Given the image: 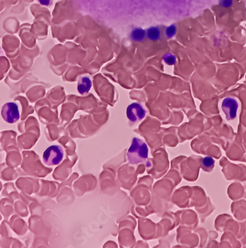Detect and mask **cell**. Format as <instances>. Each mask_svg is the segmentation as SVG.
<instances>
[{"instance_id": "6da1fadb", "label": "cell", "mask_w": 246, "mask_h": 248, "mask_svg": "<svg viewBox=\"0 0 246 248\" xmlns=\"http://www.w3.org/2000/svg\"><path fill=\"white\" fill-rule=\"evenodd\" d=\"M148 155V148L147 144L140 139H133L127 153L129 163L137 165L144 163L147 160Z\"/></svg>"}, {"instance_id": "7a4b0ae2", "label": "cell", "mask_w": 246, "mask_h": 248, "mask_svg": "<svg viewBox=\"0 0 246 248\" xmlns=\"http://www.w3.org/2000/svg\"><path fill=\"white\" fill-rule=\"evenodd\" d=\"M65 152L60 145H52L49 147L44 152L43 159L44 164L47 166H53L59 165L63 160Z\"/></svg>"}, {"instance_id": "3957f363", "label": "cell", "mask_w": 246, "mask_h": 248, "mask_svg": "<svg viewBox=\"0 0 246 248\" xmlns=\"http://www.w3.org/2000/svg\"><path fill=\"white\" fill-rule=\"evenodd\" d=\"M3 120L10 124L16 123L20 118L19 107L15 102H8L2 106L1 110Z\"/></svg>"}, {"instance_id": "277c9868", "label": "cell", "mask_w": 246, "mask_h": 248, "mask_svg": "<svg viewBox=\"0 0 246 248\" xmlns=\"http://www.w3.org/2000/svg\"><path fill=\"white\" fill-rule=\"evenodd\" d=\"M239 105L237 101L233 98H225L222 102V109L227 120H234L237 114Z\"/></svg>"}, {"instance_id": "5b68a950", "label": "cell", "mask_w": 246, "mask_h": 248, "mask_svg": "<svg viewBox=\"0 0 246 248\" xmlns=\"http://www.w3.org/2000/svg\"><path fill=\"white\" fill-rule=\"evenodd\" d=\"M126 114L129 121L137 123L145 118L147 112L140 104L132 103L128 107Z\"/></svg>"}, {"instance_id": "8992f818", "label": "cell", "mask_w": 246, "mask_h": 248, "mask_svg": "<svg viewBox=\"0 0 246 248\" xmlns=\"http://www.w3.org/2000/svg\"><path fill=\"white\" fill-rule=\"evenodd\" d=\"M92 87V81L88 77H83L78 83V91L82 95L87 93Z\"/></svg>"}, {"instance_id": "52a82bcc", "label": "cell", "mask_w": 246, "mask_h": 248, "mask_svg": "<svg viewBox=\"0 0 246 248\" xmlns=\"http://www.w3.org/2000/svg\"><path fill=\"white\" fill-rule=\"evenodd\" d=\"M131 39L135 42H142L147 37V31L142 28H135L131 32Z\"/></svg>"}, {"instance_id": "ba28073f", "label": "cell", "mask_w": 246, "mask_h": 248, "mask_svg": "<svg viewBox=\"0 0 246 248\" xmlns=\"http://www.w3.org/2000/svg\"><path fill=\"white\" fill-rule=\"evenodd\" d=\"M161 31L160 29L156 26L150 27L147 29V37L151 41H158L161 39Z\"/></svg>"}, {"instance_id": "9c48e42d", "label": "cell", "mask_w": 246, "mask_h": 248, "mask_svg": "<svg viewBox=\"0 0 246 248\" xmlns=\"http://www.w3.org/2000/svg\"><path fill=\"white\" fill-rule=\"evenodd\" d=\"M214 163H215V161L212 157L207 156V157L204 158L202 161L203 169L205 171H211L213 168Z\"/></svg>"}, {"instance_id": "30bf717a", "label": "cell", "mask_w": 246, "mask_h": 248, "mask_svg": "<svg viewBox=\"0 0 246 248\" xmlns=\"http://www.w3.org/2000/svg\"><path fill=\"white\" fill-rule=\"evenodd\" d=\"M163 61L167 65L176 64V62H177V58L172 53H166L163 56Z\"/></svg>"}, {"instance_id": "8fae6325", "label": "cell", "mask_w": 246, "mask_h": 248, "mask_svg": "<svg viewBox=\"0 0 246 248\" xmlns=\"http://www.w3.org/2000/svg\"><path fill=\"white\" fill-rule=\"evenodd\" d=\"M177 32V27L176 24H172L168 26L166 29V35L168 38H172L174 36L176 35Z\"/></svg>"}, {"instance_id": "7c38bea8", "label": "cell", "mask_w": 246, "mask_h": 248, "mask_svg": "<svg viewBox=\"0 0 246 248\" xmlns=\"http://www.w3.org/2000/svg\"><path fill=\"white\" fill-rule=\"evenodd\" d=\"M219 4L223 8H229L233 4V1L232 0H220Z\"/></svg>"}, {"instance_id": "4fadbf2b", "label": "cell", "mask_w": 246, "mask_h": 248, "mask_svg": "<svg viewBox=\"0 0 246 248\" xmlns=\"http://www.w3.org/2000/svg\"><path fill=\"white\" fill-rule=\"evenodd\" d=\"M39 2L44 6H49L51 4L52 0H38Z\"/></svg>"}]
</instances>
